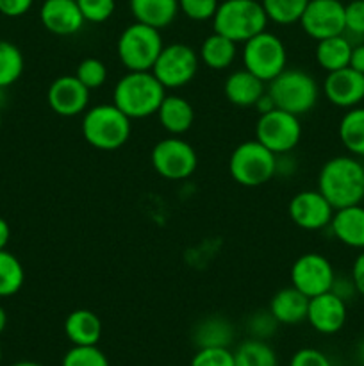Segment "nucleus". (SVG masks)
Wrapping results in <instances>:
<instances>
[{"instance_id": "cd10ccee", "label": "nucleus", "mask_w": 364, "mask_h": 366, "mask_svg": "<svg viewBox=\"0 0 364 366\" xmlns=\"http://www.w3.org/2000/svg\"><path fill=\"white\" fill-rule=\"evenodd\" d=\"M339 139L353 156L364 157V107H352L339 122Z\"/></svg>"}, {"instance_id": "9d476101", "label": "nucleus", "mask_w": 364, "mask_h": 366, "mask_svg": "<svg viewBox=\"0 0 364 366\" xmlns=\"http://www.w3.org/2000/svg\"><path fill=\"white\" fill-rule=\"evenodd\" d=\"M200 57L186 43L163 46L152 66V74L166 89H177L189 84L198 74Z\"/></svg>"}, {"instance_id": "79ce46f5", "label": "nucleus", "mask_w": 364, "mask_h": 366, "mask_svg": "<svg viewBox=\"0 0 364 366\" xmlns=\"http://www.w3.org/2000/svg\"><path fill=\"white\" fill-rule=\"evenodd\" d=\"M330 292L335 293L339 299H343L346 302V300H350L353 295H355L357 290H355V285H353L352 277H345V275H335L334 282H332Z\"/></svg>"}, {"instance_id": "ddd939ff", "label": "nucleus", "mask_w": 364, "mask_h": 366, "mask_svg": "<svg viewBox=\"0 0 364 366\" xmlns=\"http://www.w3.org/2000/svg\"><path fill=\"white\" fill-rule=\"evenodd\" d=\"M298 24L316 41L345 34V4L339 0H309Z\"/></svg>"}, {"instance_id": "412c9836", "label": "nucleus", "mask_w": 364, "mask_h": 366, "mask_svg": "<svg viewBox=\"0 0 364 366\" xmlns=\"http://www.w3.org/2000/svg\"><path fill=\"white\" fill-rule=\"evenodd\" d=\"M268 310L271 311L278 324L296 325L307 320V310H309V297L303 295L296 288H282L271 297Z\"/></svg>"}, {"instance_id": "aec40b11", "label": "nucleus", "mask_w": 364, "mask_h": 366, "mask_svg": "<svg viewBox=\"0 0 364 366\" xmlns=\"http://www.w3.org/2000/svg\"><path fill=\"white\" fill-rule=\"evenodd\" d=\"M223 93L231 104L238 107H253L266 93V82L261 81L248 70H236L225 79Z\"/></svg>"}, {"instance_id": "f704fd0d", "label": "nucleus", "mask_w": 364, "mask_h": 366, "mask_svg": "<svg viewBox=\"0 0 364 366\" xmlns=\"http://www.w3.org/2000/svg\"><path fill=\"white\" fill-rule=\"evenodd\" d=\"M278 325L280 324L271 315L270 310H259L248 317V320H246V331L250 332V338L264 340L266 342L268 338H271L277 332Z\"/></svg>"}, {"instance_id": "c9c22d12", "label": "nucleus", "mask_w": 364, "mask_h": 366, "mask_svg": "<svg viewBox=\"0 0 364 366\" xmlns=\"http://www.w3.org/2000/svg\"><path fill=\"white\" fill-rule=\"evenodd\" d=\"M189 366H234V352L228 350V347L196 349Z\"/></svg>"}, {"instance_id": "c85d7f7f", "label": "nucleus", "mask_w": 364, "mask_h": 366, "mask_svg": "<svg viewBox=\"0 0 364 366\" xmlns=\"http://www.w3.org/2000/svg\"><path fill=\"white\" fill-rule=\"evenodd\" d=\"M234 366H277V354L264 340H245L234 350Z\"/></svg>"}, {"instance_id": "4468645a", "label": "nucleus", "mask_w": 364, "mask_h": 366, "mask_svg": "<svg viewBox=\"0 0 364 366\" xmlns=\"http://www.w3.org/2000/svg\"><path fill=\"white\" fill-rule=\"evenodd\" d=\"M334 211L320 189H303L296 193L288 206L291 222L303 231H321L328 227Z\"/></svg>"}, {"instance_id": "8fccbe9b", "label": "nucleus", "mask_w": 364, "mask_h": 366, "mask_svg": "<svg viewBox=\"0 0 364 366\" xmlns=\"http://www.w3.org/2000/svg\"><path fill=\"white\" fill-rule=\"evenodd\" d=\"M11 366H43L39 363H34V361H18V363L11 365Z\"/></svg>"}, {"instance_id": "603ef678", "label": "nucleus", "mask_w": 364, "mask_h": 366, "mask_svg": "<svg viewBox=\"0 0 364 366\" xmlns=\"http://www.w3.org/2000/svg\"><path fill=\"white\" fill-rule=\"evenodd\" d=\"M0 125H2V117H0Z\"/></svg>"}, {"instance_id": "393cba45", "label": "nucleus", "mask_w": 364, "mask_h": 366, "mask_svg": "<svg viewBox=\"0 0 364 366\" xmlns=\"http://www.w3.org/2000/svg\"><path fill=\"white\" fill-rule=\"evenodd\" d=\"M236 56H238V43L232 39L225 38V36L218 34L213 31V34L207 36L200 45L198 57L207 68L211 70H225L234 63Z\"/></svg>"}, {"instance_id": "f8f14e48", "label": "nucleus", "mask_w": 364, "mask_h": 366, "mask_svg": "<svg viewBox=\"0 0 364 366\" xmlns=\"http://www.w3.org/2000/svg\"><path fill=\"white\" fill-rule=\"evenodd\" d=\"M334 277L335 272L332 263L318 252L302 254L293 263L291 272H289L293 288L302 292L309 299L325 292H330Z\"/></svg>"}, {"instance_id": "1a4fd4ad", "label": "nucleus", "mask_w": 364, "mask_h": 366, "mask_svg": "<svg viewBox=\"0 0 364 366\" xmlns=\"http://www.w3.org/2000/svg\"><path fill=\"white\" fill-rule=\"evenodd\" d=\"M150 161L157 174L168 181H184L191 177L198 167V156L186 139L170 136L153 145Z\"/></svg>"}, {"instance_id": "e433bc0d", "label": "nucleus", "mask_w": 364, "mask_h": 366, "mask_svg": "<svg viewBox=\"0 0 364 366\" xmlns=\"http://www.w3.org/2000/svg\"><path fill=\"white\" fill-rule=\"evenodd\" d=\"M82 16L89 24H103L113 16L116 0H77Z\"/></svg>"}, {"instance_id": "a878e982", "label": "nucleus", "mask_w": 364, "mask_h": 366, "mask_svg": "<svg viewBox=\"0 0 364 366\" xmlns=\"http://www.w3.org/2000/svg\"><path fill=\"white\" fill-rule=\"evenodd\" d=\"M234 340V327L223 317H207L195 325L193 342L198 349L203 347H228Z\"/></svg>"}, {"instance_id": "f03ea898", "label": "nucleus", "mask_w": 364, "mask_h": 366, "mask_svg": "<svg viewBox=\"0 0 364 366\" xmlns=\"http://www.w3.org/2000/svg\"><path fill=\"white\" fill-rule=\"evenodd\" d=\"M164 97L166 88L157 81L152 70L127 71L118 79L113 89V104L131 120L156 114Z\"/></svg>"}, {"instance_id": "6e6552de", "label": "nucleus", "mask_w": 364, "mask_h": 366, "mask_svg": "<svg viewBox=\"0 0 364 366\" xmlns=\"http://www.w3.org/2000/svg\"><path fill=\"white\" fill-rule=\"evenodd\" d=\"M288 52L277 34L263 31L243 43V64L245 70L259 77L268 84L285 70Z\"/></svg>"}, {"instance_id": "4be33fe9", "label": "nucleus", "mask_w": 364, "mask_h": 366, "mask_svg": "<svg viewBox=\"0 0 364 366\" xmlns=\"http://www.w3.org/2000/svg\"><path fill=\"white\" fill-rule=\"evenodd\" d=\"M156 114L164 131L170 132L171 136L184 134L195 124V109L191 102L178 95L164 97Z\"/></svg>"}, {"instance_id": "0eeeda50", "label": "nucleus", "mask_w": 364, "mask_h": 366, "mask_svg": "<svg viewBox=\"0 0 364 366\" xmlns=\"http://www.w3.org/2000/svg\"><path fill=\"white\" fill-rule=\"evenodd\" d=\"M277 154L259 143L257 139L243 142L232 150L228 159V172L238 184L257 188L275 177Z\"/></svg>"}, {"instance_id": "09e8293b", "label": "nucleus", "mask_w": 364, "mask_h": 366, "mask_svg": "<svg viewBox=\"0 0 364 366\" xmlns=\"http://www.w3.org/2000/svg\"><path fill=\"white\" fill-rule=\"evenodd\" d=\"M6 325H7V313H6V310H4V307L0 306V335H2V332H4Z\"/></svg>"}, {"instance_id": "b1692460", "label": "nucleus", "mask_w": 364, "mask_h": 366, "mask_svg": "<svg viewBox=\"0 0 364 366\" xmlns=\"http://www.w3.org/2000/svg\"><path fill=\"white\" fill-rule=\"evenodd\" d=\"M64 335L71 345H98L102 322L89 310H75L64 320Z\"/></svg>"}, {"instance_id": "c03bdc74", "label": "nucleus", "mask_w": 364, "mask_h": 366, "mask_svg": "<svg viewBox=\"0 0 364 366\" xmlns=\"http://www.w3.org/2000/svg\"><path fill=\"white\" fill-rule=\"evenodd\" d=\"M350 68L364 74V43L363 45H355L352 49V56H350Z\"/></svg>"}, {"instance_id": "6ab92c4d", "label": "nucleus", "mask_w": 364, "mask_h": 366, "mask_svg": "<svg viewBox=\"0 0 364 366\" xmlns=\"http://www.w3.org/2000/svg\"><path fill=\"white\" fill-rule=\"evenodd\" d=\"M328 227L343 245L364 249V207L360 204L335 209Z\"/></svg>"}, {"instance_id": "bb28decb", "label": "nucleus", "mask_w": 364, "mask_h": 366, "mask_svg": "<svg viewBox=\"0 0 364 366\" xmlns=\"http://www.w3.org/2000/svg\"><path fill=\"white\" fill-rule=\"evenodd\" d=\"M353 45L343 34L320 39L316 45V63L325 71H335L350 64Z\"/></svg>"}, {"instance_id": "2f4dec72", "label": "nucleus", "mask_w": 364, "mask_h": 366, "mask_svg": "<svg viewBox=\"0 0 364 366\" xmlns=\"http://www.w3.org/2000/svg\"><path fill=\"white\" fill-rule=\"evenodd\" d=\"M268 20L278 25H293L300 20L309 0H261Z\"/></svg>"}, {"instance_id": "f3484780", "label": "nucleus", "mask_w": 364, "mask_h": 366, "mask_svg": "<svg viewBox=\"0 0 364 366\" xmlns=\"http://www.w3.org/2000/svg\"><path fill=\"white\" fill-rule=\"evenodd\" d=\"M307 322L321 335H335L346 324V302L332 292L313 297L309 299Z\"/></svg>"}, {"instance_id": "423d86ee", "label": "nucleus", "mask_w": 364, "mask_h": 366, "mask_svg": "<svg viewBox=\"0 0 364 366\" xmlns=\"http://www.w3.org/2000/svg\"><path fill=\"white\" fill-rule=\"evenodd\" d=\"M163 46L159 29L134 21L118 36L116 54L127 71H146L152 70Z\"/></svg>"}, {"instance_id": "4c0bfd02", "label": "nucleus", "mask_w": 364, "mask_h": 366, "mask_svg": "<svg viewBox=\"0 0 364 366\" xmlns=\"http://www.w3.org/2000/svg\"><path fill=\"white\" fill-rule=\"evenodd\" d=\"M220 0H178V9L193 21L213 20Z\"/></svg>"}, {"instance_id": "37998d69", "label": "nucleus", "mask_w": 364, "mask_h": 366, "mask_svg": "<svg viewBox=\"0 0 364 366\" xmlns=\"http://www.w3.org/2000/svg\"><path fill=\"white\" fill-rule=\"evenodd\" d=\"M350 277H352L353 285H355L357 293H359L360 297H364V252H360L359 256L355 257V261H353Z\"/></svg>"}, {"instance_id": "dca6fc26", "label": "nucleus", "mask_w": 364, "mask_h": 366, "mask_svg": "<svg viewBox=\"0 0 364 366\" xmlns=\"http://www.w3.org/2000/svg\"><path fill=\"white\" fill-rule=\"evenodd\" d=\"M323 93L335 107H357L364 100V74L350 66L328 71L323 82Z\"/></svg>"}, {"instance_id": "9b49d317", "label": "nucleus", "mask_w": 364, "mask_h": 366, "mask_svg": "<svg viewBox=\"0 0 364 366\" xmlns=\"http://www.w3.org/2000/svg\"><path fill=\"white\" fill-rule=\"evenodd\" d=\"M300 138L302 125L296 114L282 109L259 114L256 124V139L277 156L291 152L300 143Z\"/></svg>"}, {"instance_id": "a19ab883", "label": "nucleus", "mask_w": 364, "mask_h": 366, "mask_svg": "<svg viewBox=\"0 0 364 366\" xmlns=\"http://www.w3.org/2000/svg\"><path fill=\"white\" fill-rule=\"evenodd\" d=\"M34 0H0V14L7 18H20L31 11Z\"/></svg>"}, {"instance_id": "a18cd8bd", "label": "nucleus", "mask_w": 364, "mask_h": 366, "mask_svg": "<svg viewBox=\"0 0 364 366\" xmlns=\"http://www.w3.org/2000/svg\"><path fill=\"white\" fill-rule=\"evenodd\" d=\"M256 107L257 111H259V114H264V113H270V111H273V109H277V106H275V102H273V99H271L270 97V93H264L263 97H261L259 100H257L256 102Z\"/></svg>"}, {"instance_id": "39448f33", "label": "nucleus", "mask_w": 364, "mask_h": 366, "mask_svg": "<svg viewBox=\"0 0 364 366\" xmlns=\"http://www.w3.org/2000/svg\"><path fill=\"white\" fill-rule=\"evenodd\" d=\"M266 92L273 99L277 109L302 117L314 109L320 99V88L314 77L298 68H285L273 81L268 82Z\"/></svg>"}, {"instance_id": "2eb2a0df", "label": "nucleus", "mask_w": 364, "mask_h": 366, "mask_svg": "<svg viewBox=\"0 0 364 366\" xmlns=\"http://www.w3.org/2000/svg\"><path fill=\"white\" fill-rule=\"evenodd\" d=\"M89 92L75 75H61L54 79L46 92V102L50 109L59 117H77L88 109Z\"/></svg>"}, {"instance_id": "c756f323", "label": "nucleus", "mask_w": 364, "mask_h": 366, "mask_svg": "<svg viewBox=\"0 0 364 366\" xmlns=\"http://www.w3.org/2000/svg\"><path fill=\"white\" fill-rule=\"evenodd\" d=\"M25 282L24 264L9 250H0V297H13Z\"/></svg>"}, {"instance_id": "5701e85b", "label": "nucleus", "mask_w": 364, "mask_h": 366, "mask_svg": "<svg viewBox=\"0 0 364 366\" xmlns=\"http://www.w3.org/2000/svg\"><path fill=\"white\" fill-rule=\"evenodd\" d=\"M128 7L139 24L156 29H166L178 14V0H128Z\"/></svg>"}, {"instance_id": "20e7f679", "label": "nucleus", "mask_w": 364, "mask_h": 366, "mask_svg": "<svg viewBox=\"0 0 364 366\" xmlns=\"http://www.w3.org/2000/svg\"><path fill=\"white\" fill-rule=\"evenodd\" d=\"M131 118L114 104H98L84 111L81 131L86 142L98 150H116L131 138Z\"/></svg>"}, {"instance_id": "ea45409f", "label": "nucleus", "mask_w": 364, "mask_h": 366, "mask_svg": "<svg viewBox=\"0 0 364 366\" xmlns=\"http://www.w3.org/2000/svg\"><path fill=\"white\" fill-rule=\"evenodd\" d=\"M289 366H332V363L321 350L305 347L293 354Z\"/></svg>"}, {"instance_id": "a211bd4d", "label": "nucleus", "mask_w": 364, "mask_h": 366, "mask_svg": "<svg viewBox=\"0 0 364 366\" xmlns=\"http://www.w3.org/2000/svg\"><path fill=\"white\" fill-rule=\"evenodd\" d=\"M43 27L56 36H74L84 27L86 20L77 0H45L39 9Z\"/></svg>"}, {"instance_id": "58836bf2", "label": "nucleus", "mask_w": 364, "mask_h": 366, "mask_svg": "<svg viewBox=\"0 0 364 366\" xmlns=\"http://www.w3.org/2000/svg\"><path fill=\"white\" fill-rule=\"evenodd\" d=\"M364 36V0H352L345 6V32Z\"/></svg>"}, {"instance_id": "de8ad7c7", "label": "nucleus", "mask_w": 364, "mask_h": 366, "mask_svg": "<svg viewBox=\"0 0 364 366\" xmlns=\"http://www.w3.org/2000/svg\"><path fill=\"white\" fill-rule=\"evenodd\" d=\"M355 356H357V361H359V363L364 366V338L360 340V342H359V345H357Z\"/></svg>"}, {"instance_id": "72a5a7b5", "label": "nucleus", "mask_w": 364, "mask_h": 366, "mask_svg": "<svg viewBox=\"0 0 364 366\" xmlns=\"http://www.w3.org/2000/svg\"><path fill=\"white\" fill-rule=\"evenodd\" d=\"M75 77L88 89L102 88L107 81V66L96 57H86L75 68Z\"/></svg>"}, {"instance_id": "49530a36", "label": "nucleus", "mask_w": 364, "mask_h": 366, "mask_svg": "<svg viewBox=\"0 0 364 366\" xmlns=\"http://www.w3.org/2000/svg\"><path fill=\"white\" fill-rule=\"evenodd\" d=\"M11 239V227L2 217H0V250H4L7 247Z\"/></svg>"}, {"instance_id": "473e14b6", "label": "nucleus", "mask_w": 364, "mask_h": 366, "mask_svg": "<svg viewBox=\"0 0 364 366\" xmlns=\"http://www.w3.org/2000/svg\"><path fill=\"white\" fill-rule=\"evenodd\" d=\"M61 366H111L106 354L96 345H74L63 357Z\"/></svg>"}, {"instance_id": "f257e3e1", "label": "nucleus", "mask_w": 364, "mask_h": 366, "mask_svg": "<svg viewBox=\"0 0 364 366\" xmlns=\"http://www.w3.org/2000/svg\"><path fill=\"white\" fill-rule=\"evenodd\" d=\"M318 189L334 209L364 200V164L353 156L328 159L318 174Z\"/></svg>"}, {"instance_id": "3c124183", "label": "nucleus", "mask_w": 364, "mask_h": 366, "mask_svg": "<svg viewBox=\"0 0 364 366\" xmlns=\"http://www.w3.org/2000/svg\"><path fill=\"white\" fill-rule=\"evenodd\" d=\"M0 363H2V347H0Z\"/></svg>"}, {"instance_id": "7c9ffc66", "label": "nucleus", "mask_w": 364, "mask_h": 366, "mask_svg": "<svg viewBox=\"0 0 364 366\" xmlns=\"http://www.w3.org/2000/svg\"><path fill=\"white\" fill-rule=\"evenodd\" d=\"M24 54L14 43L0 39V89L14 84L24 74Z\"/></svg>"}, {"instance_id": "7ed1b4c3", "label": "nucleus", "mask_w": 364, "mask_h": 366, "mask_svg": "<svg viewBox=\"0 0 364 366\" xmlns=\"http://www.w3.org/2000/svg\"><path fill=\"white\" fill-rule=\"evenodd\" d=\"M268 16L261 0H223L213 16V29L236 43L266 31Z\"/></svg>"}]
</instances>
